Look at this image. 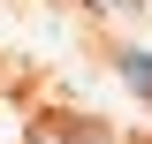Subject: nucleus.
<instances>
[{"label": "nucleus", "instance_id": "obj_1", "mask_svg": "<svg viewBox=\"0 0 152 144\" xmlns=\"http://www.w3.org/2000/svg\"><path fill=\"white\" fill-rule=\"evenodd\" d=\"M122 76H129L137 91H152V53H122Z\"/></svg>", "mask_w": 152, "mask_h": 144}]
</instances>
